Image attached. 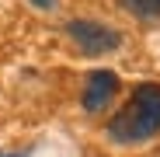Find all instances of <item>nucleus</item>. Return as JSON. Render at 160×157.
I'll return each instance as SVG.
<instances>
[{
  "label": "nucleus",
  "mask_w": 160,
  "mask_h": 157,
  "mask_svg": "<svg viewBox=\"0 0 160 157\" xmlns=\"http://www.w3.org/2000/svg\"><path fill=\"white\" fill-rule=\"evenodd\" d=\"M0 157H24V154H4V150H0Z\"/></svg>",
  "instance_id": "nucleus-6"
},
{
  "label": "nucleus",
  "mask_w": 160,
  "mask_h": 157,
  "mask_svg": "<svg viewBox=\"0 0 160 157\" xmlns=\"http://www.w3.org/2000/svg\"><path fill=\"white\" fill-rule=\"evenodd\" d=\"M160 133V84H139L132 98L108 119L115 143H143Z\"/></svg>",
  "instance_id": "nucleus-1"
},
{
  "label": "nucleus",
  "mask_w": 160,
  "mask_h": 157,
  "mask_svg": "<svg viewBox=\"0 0 160 157\" xmlns=\"http://www.w3.org/2000/svg\"><path fill=\"white\" fill-rule=\"evenodd\" d=\"M66 35L77 42L80 52L87 56H101V52H115L122 45V32L112 28V24H101L91 18H70L66 21Z\"/></svg>",
  "instance_id": "nucleus-2"
},
{
  "label": "nucleus",
  "mask_w": 160,
  "mask_h": 157,
  "mask_svg": "<svg viewBox=\"0 0 160 157\" xmlns=\"http://www.w3.org/2000/svg\"><path fill=\"white\" fill-rule=\"evenodd\" d=\"M115 94H118V77L112 70H94L84 87V112H91V115L104 112L115 101Z\"/></svg>",
  "instance_id": "nucleus-3"
},
{
  "label": "nucleus",
  "mask_w": 160,
  "mask_h": 157,
  "mask_svg": "<svg viewBox=\"0 0 160 157\" xmlns=\"http://www.w3.org/2000/svg\"><path fill=\"white\" fill-rule=\"evenodd\" d=\"M28 4H35V7H42V11H52V7H56V0H28Z\"/></svg>",
  "instance_id": "nucleus-5"
},
{
  "label": "nucleus",
  "mask_w": 160,
  "mask_h": 157,
  "mask_svg": "<svg viewBox=\"0 0 160 157\" xmlns=\"http://www.w3.org/2000/svg\"><path fill=\"white\" fill-rule=\"evenodd\" d=\"M122 4L139 21H160V0H122Z\"/></svg>",
  "instance_id": "nucleus-4"
}]
</instances>
